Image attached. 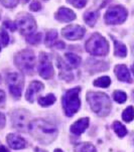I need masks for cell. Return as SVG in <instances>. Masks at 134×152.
<instances>
[{
	"label": "cell",
	"mask_w": 134,
	"mask_h": 152,
	"mask_svg": "<svg viewBox=\"0 0 134 152\" xmlns=\"http://www.w3.org/2000/svg\"><path fill=\"white\" fill-rule=\"evenodd\" d=\"M29 132L40 143H51L58 136V128L43 119H37L30 122Z\"/></svg>",
	"instance_id": "1"
},
{
	"label": "cell",
	"mask_w": 134,
	"mask_h": 152,
	"mask_svg": "<svg viewBox=\"0 0 134 152\" xmlns=\"http://www.w3.org/2000/svg\"><path fill=\"white\" fill-rule=\"evenodd\" d=\"M87 101L93 112L100 117H105L110 113L112 108L109 96L101 92H89L87 94Z\"/></svg>",
	"instance_id": "2"
},
{
	"label": "cell",
	"mask_w": 134,
	"mask_h": 152,
	"mask_svg": "<svg viewBox=\"0 0 134 152\" xmlns=\"http://www.w3.org/2000/svg\"><path fill=\"white\" fill-rule=\"evenodd\" d=\"M81 92V89L79 87L74 88V89L69 90L64 95L62 102H63V107L65 110V114L68 117H72L76 114L81 106V101H80L79 94Z\"/></svg>",
	"instance_id": "3"
},
{
	"label": "cell",
	"mask_w": 134,
	"mask_h": 152,
	"mask_svg": "<svg viewBox=\"0 0 134 152\" xmlns=\"http://www.w3.org/2000/svg\"><path fill=\"white\" fill-rule=\"evenodd\" d=\"M86 50L93 56H106L109 51V45L101 34L94 33L86 42Z\"/></svg>",
	"instance_id": "4"
},
{
	"label": "cell",
	"mask_w": 134,
	"mask_h": 152,
	"mask_svg": "<svg viewBox=\"0 0 134 152\" xmlns=\"http://www.w3.org/2000/svg\"><path fill=\"white\" fill-rule=\"evenodd\" d=\"M14 61L22 73H25L27 75L33 74L35 65V56L34 53L31 50H22L16 55L14 58Z\"/></svg>",
	"instance_id": "5"
},
{
	"label": "cell",
	"mask_w": 134,
	"mask_h": 152,
	"mask_svg": "<svg viewBox=\"0 0 134 152\" xmlns=\"http://www.w3.org/2000/svg\"><path fill=\"white\" fill-rule=\"evenodd\" d=\"M30 113L24 109H17L11 114L12 127L19 132H26L30 125Z\"/></svg>",
	"instance_id": "6"
},
{
	"label": "cell",
	"mask_w": 134,
	"mask_h": 152,
	"mask_svg": "<svg viewBox=\"0 0 134 152\" xmlns=\"http://www.w3.org/2000/svg\"><path fill=\"white\" fill-rule=\"evenodd\" d=\"M127 10L123 6H114L107 10L105 13V22L110 25H116L124 22L127 18Z\"/></svg>",
	"instance_id": "7"
},
{
	"label": "cell",
	"mask_w": 134,
	"mask_h": 152,
	"mask_svg": "<svg viewBox=\"0 0 134 152\" xmlns=\"http://www.w3.org/2000/svg\"><path fill=\"white\" fill-rule=\"evenodd\" d=\"M7 85H8L10 94L14 98L19 99L21 97L22 88L24 85L23 76L18 73H10L7 75Z\"/></svg>",
	"instance_id": "8"
},
{
	"label": "cell",
	"mask_w": 134,
	"mask_h": 152,
	"mask_svg": "<svg viewBox=\"0 0 134 152\" xmlns=\"http://www.w3.org/2000/svg\"><path fill=\"white\" fill-rule=\"evenodd\" d=\"M15 23H16V26L19 29V31L26 37L34 32L35 28H37L34 19L26 13H23L19 17H17Z\"/></svg>",
	"instance_id": "9"
},
{
	"label": "cell",
	"mask_w": 134,
	"mask_h": 152,
	"mask_svg": "<svg viewBox=\"0 0 134 152\" xmlns=\"http://www.w3.org/2000/svg\"><path fill=\"white\" fill-rule=\"evenodd\" d=\"M38 74L43 79H51L55 74L53 66L51 65V56L45 53H40V65H38Z\"/></svg>",
	"instance_id": "10"
},
{
	"label": "cell",
	"mask_w": 134,
	"mask_h": 152,
	"mask_svg": "<svg viewBox=\"0 0 134 152\" xmlns=\"http://www.w3.org/2000/svg\"><path fill=\"white\" fill-rule=\"evenodd\" d=\"M85 34V29L80 25H68L63 29V35L67 39L78 40L81 39Z\"/></svg>",
	"instance_id": "11"
},
{
	"label": "cell",
	"mask_w": 134,
	"mask_h": 152,
	"mask_svg": "<svg viewBox=\"0 0 134 152\" xmlns=\"http://www.w3.org/2000/svg\"><path fill=\"white\" fill-rule=\"evenodd\" d=\"M7 144L9 145L10 148L14 149V150H19V149H23L27 146V142L24 138L21 136L17 135L14 133H10L6 136Z\"/></svg>",
	"instance_id": "12"
},
{
	"label": "cell",
	"mask_w": 134,
	"mask_h": 152,
	"mask_svg": "<svg viewBox=\"0 0 134 152\" xmlns=\"http://www.w3.org/2000/svg\"><path fill=\"white\" fill-rule=\"evenodd\" d=\"M43 88H45V86H43V84L40 83V82L34 81V82H32V83H30L26 91V94H25V98H26L27 101L29 103L34 102L35 95L38 94L40 92H42L43 90Z\"/></svg>",
	"instance_id": "13"
},
{
	"label": "cell",
	"mask_w": 134,
	"mask_h": 152,
	"mask_svg": "<svg viewBox=\"0 0 134 152\" xmlns=\"http://www.w3.org/2000/svg\"><path fill=\"white\" fill-rule=\"evenodd\" d=\"M115 75L121 82H125V83H132V79H131L129 69L125 65H118L115 66Z\"/></svg>",
	"instance_id": "14"
},
{
	"label": "cell",
	"mask_w": 134,
	"mask_h": 152,
	"mask_svg": "<svg viewBox=\"0 0 134 152\" xmlns=\"http://www.w3.org/2000/svg\"><path fill=\"white\" fill-rule=\"evenodd\" d=\"M56 18L62 22H70L76 18V14L67 7H61L56 14Z\"/></svg>",
	"instance_id": "15"
},
{
	"label": "cell",
	"mask_w": 134,
	"mask_h": 152,
	"mask_svg": "<svg viewBox=\"0 0 134 152\" xmlns=\"http://www.w3.org/2000/svg\"><path fill=\"white\" fill-rule=\"evenodd\" d=\"M89 118H82L74 123L71 126V132L75 135H81L84 133L89 126Z\"/></svg>",
	"instance_id": "16"
},
{
	"label": "cell",
	"mask_w": 134,
	"mask_h": 152,
	"mask_svg": "<svg viewBox=\"0 0 134 152\" xmlns=\"http://www.w3.org/2000/svg\"><path fill=\"white\" fill-rule=\"evenodd\" d=\"M114 39V45H115V56H118V58H125L126 55H127V48H126L125 45H123L122 42H119L117 39Z\"/></svg>",
	"instance_id": "17"
},
{
	"label": "cell",
	"mask_w": 134,
	"mask_h": 152,
	"mask_svg": "<svg viewBox=\"0 0 134 152\" xmlns=\"http://www.w3.org/2000/svg\"><path fill=\"white\" fill-rule=\"evenodd\" d=\"M76 152H97L96 147L91 142H83L80 143L75 147Z\"/></svg>",
	"instance_id": "18"
},
{
	"label": "cell",
	"mask_w": 134,
	"mask_h": 152,
	"mask_svg": "<svg viewBox=\"0 0 134 152\" xmlns=\"http://www.w3.org/2000/svg\"><path fill=\"white\" fill-rule=\"evenodd\" d=\"M56 97L53 94H48L45 97H40L38 98V104L42 107H48L53 105L56 102Z\"/></svg>",
	"instance_id": "19"
},
{
	"label": "cell",
	"mask_w": 134,
	"mask_h": 152,
	"mask_svg": "<svg viewBox=\"0 0 134 152\" xmlns=\"http://www.w3.org/2000/svg\"><path fill=\"white\" fill-rule=\"evenodd\" d=\"M112 127H113V130L115 131V133L117 134L120 138H123L126 134H127V129H126V127L123 124H121L119 121H115V122L113 123Z\"/></svg>",
	"instance_id": "20"
},
{
	"label": "cell",
	"mask_w": 134,
	"mask_h": 152,
	"mask_svg": "<svg viewBox=\"0 0 134 152\" xmlns=\"http://www.w3.org/2000/svg\"><path fill=\"white\" fill-rule=\"evenodd\" d=\"M66 58H67V60H68L69 65L71 66L72 68H78L80 66V64H81V58L77 55H75V53H67Z\"/></svg>",
	"instance_id": "21"
},
{
	"label": "cell",
	"mask_w": 134,
	"mask_h": 152,
	"mask_svg": "<svg viewBox=\"0 0 134 152\" xmlns=\"http://www.w3.org/2000/svg\"><path fill=\"white\" fill-rule=\"evenodd\" d=\"M84 19L87 24H89L90 26H94L95 23L97 21V19H98V12H96V11L87 12L84 16Z\"/></svg>",
	"instance_id": "22"
},
{
	"label": "cell",
	"mask_w": 134,
	"mask_h": 152,
	"mask_svg": "<svg viewBox=\"0 0 134 152\" xmlns=\"http://www.w3.org/2000/svg\"><path fill=\"white\" fill-rule=\"evenodd\" d=\"M94 86L96 87H100V88H107L110 86L111 84V79L107 76H104V77H101V78L97 79L96 81H94Z\"/></svg>",
	"instance_id": "23"
},
{
	"label": "cell",
	"mask_w": 134,
	"mask_h": 152,
	"mask_svg": "<svg viewBox=\"0 0 134 152\" xmlns=\"http://www.w3.org/2000/svg\"><path fill=\"white\" fill-rule=\"evenodd\" d=\"M133 118H134V108L132 106H129L123 111L122 119L124 120L125 122L129 123L133 120Z\"/></svg>",
	"instance_id": "24"
},
{
	"label": "cell",
	"mask_w": 134,
	"mask_h": 152,
	"mask_svg": "<svg viewBox=\"0 0 134 152\" xmlns=\"http://www.w3.org/2000/svg\"><path fill=\"white\" fill-rule=\"evenodd\" d=\"M58 38V33L55 30H51L46 33V37H45V45L48 46H53L56 43V40Z\"/></svg>",
	"instance_id": "25"
},
{
	"label": "cell",
	"mask_w": 134,
	"mask_h": 152,
	"mask_svg": "<svg viewBox=\"0 0 134 152\" xmlns=\"http://www.w3.org/2000/svg\"><path fill=\"white\" fill-rule=\"evenodd\" d=\"M113 99L119 104H123L127 100V95L122 91H115L113 93Z\"/></svg>",
	"instance_id": "26"
},
{
	"label": "cell",
	"mask_w": 134,
	"mask_h": 152,
	"mask_svg": "<svg viewBox=\"0 0 134 152\" xmlns=\"http://www.w3.org/2000/svg\"><path fill=\"white\" fill-rule=\"evenodd\" d=\"M9 42V37L7 31L3 28H0V46H6Z\"/></svg>",
	"instance_id": "27"
},
{
	"label": "cell",
	"mask_w": 134,
	"mask_h": 152,
	"mask_svg": "<svg viewBox=\"0 0 134 152\" xmlns=\"http://www.w3.org/2000/svg\"><path fill=\"white\" fill-rule=\"evenodd\" d=\"M40 38H42V34H40V33H31V34L26 37V40L28 43L37 45V43L40 42Z\"/></svg>",
	"instance_id": "28"
},
{
	"label": "cell",
	"mask_w": 134,
	"mask_h": 152,
	"mask_svg": "<svg viewBox=\"0 0 134 152\" xmlns=\"http://www.w3.org/2000/svg\"><path fill=\"white\" fill-rule=\"evenodd\" d=\"M67 1L76 7V8H83L87 4V0H67Z\"/></svg>",
	"instance_id": "29"
},
{
	"label": "cell",
	"mask_w": 134,
	"mask_h": 152,
	"mask_svg": "<svg viewBox=\"0 0 134 152\" xmlns=\"http://www.w3.org/2000/svg\"><path fill=\"white\" fill-rule=\"evenodd\" d=\"M1 3L4 5L5 7H9V8H12V7H15L18 3V0H0Z\"/></svg>",
	"instance_id": "30"
},
{
	"label": "cell",
	"mask_w": 134,
	"mask_h": 152,
	"mask_svg": "<svg viewBox=\"0 0 134 152\" xmlns=\"http://www.w3.org/2000/svg\"><path fill=\"white\" fill-rule=\"evenodd\" d=\"M40 7H42V4L40 3V1L33 0L31 3H30L29 8H30V10H32V11H37V10L40 9Z\"/></svg>",
	"instance_id": "31"
},
{
	"label": "cell",
	"mask_w": 134,
	"mask_h": 152,
	"mask_svg": "<svg viewBox=\"0 0 134 152\" xmlns=\"http://www.w3.org/2000/svg\"><path fill=\"white\" fill-rule=\"evenodd\" d=\"M4 26L7 27L9 30H11V31H14V30L17 28L16 23L12 22V21H9V20H8V21H4Z\"/></svg>",
	"instance_id": "32"
},
{
	"label": "cell",
	"mask_w": 134,
	"mask_h": 152,
	"mask_svg": "<svg viewBox=\"0 0 134 152\" xmlns=\"http://www.w3.org/2000/svg\"><path fill=\"white\" fill-rule=\"evenodd\" d=\"M5 123H6V119H5V116L2 114V113H0V129L4 127Z\"/></svg>",
	"instance_id": "33"
},
{
	"label": "cell",
	"mask_w": 134,
	"mask_h": 152,
	"mask_svg": "<svg viewBox=\"0 0 134 152\" xmlns=\"http://www.w3.org/2000/svg\"><path fill=\"white\" fill-rule=\"evenodd\" d=\"M5 103V93L0 90V107L3 106V104Z\"/></svg>",
	"instance_id": "34"
},
{
	"label": "cell",
	"mask_w": 134,
	"mask_h": 152,
	"mask_svg": "<svg viewBox=\"0 0 134 152\" xmlns=\"http://www.w3.org/2000/svg\"><path fill=\"white\" fill-rule=\"evenodd\" d=\"M55 46H56L58 48H60V50H62V48H65V45H64V42H56L53 45Z\"/></svg>",
	"instance_id": "35"
},
{
	"label": "cell",
	"mask_w": 134,
	"mask_h": 152,
	"mask_svg": "<svg viewBox=\"0 0 134 152\" xmlns=\"http://www.w3.org/2000/svg\"><path fill=\"white\" fill-rule=\"evenodd\" d=\"M0 152H9V150L4 145H0Z\"/></svg>",
	"instance_id": "36"
},
{
	"label": "cell",
	"mask_w": 134,
	"mask_h": 152,
	"mask_svg": "<svg viewBox=\"0 0 134 152\" xmlns=\"http://www.w3.org/2000/svg\"><path fill=\"white\" fill-rule=\"evenodd\" d=\"M35 152H48V151L43 150V149H42V148H38V147H37V148H35Z\"/></svg>",
	"instance_id": "37"
},
{
	"label": "cell",
	"mask_w": 134,
	"mask_h": 152,
	"mask_svg": "<svg viewBox=\"0 0 134 152\" xmlns=\"http://www.w3.org/2000/svg\"><path fill=\"white\" fill-rule=\"evenodd\" d=\"M55 152H64V151L62 150V149H56V150H55Z\"/></svg>",
	"instance_id": "38"
},
{
	"label": "cell",
	"mask_w": 134,
	"mask_h": 152,
	"mask_svg": "<svg viewBox=\"0 0 134 152\" xmlns=\"http://www.w3.org/2000/svg\"><path fill=\"white\" fill-rule=\"evenodd\" d=\"M132 73L134 74V65L132 66Z\"/></svg>",
	"instance_id": "39"
},
{
	"label": "cell",
	"mask_w": 134,
	"mask_h": 152,
	"mask_svg": "<svg viewBox=\"0 0 134 152\" xmlns=\"http://www.w3.org/2000/svg\"><path fill=\"white\" fill-rule=\"evenodd\" d=\"M133 96H134V92H133Z\"/></svg>",
	"instance_id": "40"
},
{
	"label": "cell",
	"mask_w": 134,
	"mask_h": 152,
	"mask_svg": "<svg viewBox=\"0 0 134 152\" xmlns=\"http://www.w3.org/2000/svg\"><path fill=\"white\" fill-rule=\"evenodd\" d=\"M0 48H1V46H0Z\"/></svg>",
	"instance_id": "41"
}]
</instances>
